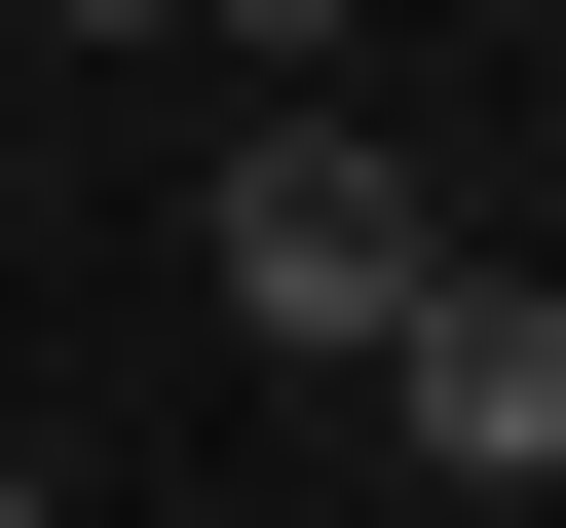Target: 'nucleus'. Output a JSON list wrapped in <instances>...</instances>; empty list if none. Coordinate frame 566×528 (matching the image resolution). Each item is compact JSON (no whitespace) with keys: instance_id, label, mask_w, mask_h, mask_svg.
Returning a JSON list of instances; mask_svg holds the SVG:
<instances>
[{"instance_id":"nucleus-1","label":"nucleus","mask_w":566,"mask_h":528,"mask_svg":"<svg viewBox=\"0 0 566 528\" xmlns=\"http://www.w3.org/2000/svg\"><path fill=\"white\" fill-rule=\"evenodd\" d=\"M189 264H227V340H303V378H378L453 226H416V151H378V114H264V151L189 189Z\"/></svg>"},{"instance_id":"nucleus-2","label":"nucleus","mask_w":566,"mask_h":528,"mask_svg":"<svg viewBox=\"0 0 566 528\" xmlns=\"http://www.w3.org/2000/svg\"><path fill=\"white\" fill-rule=\"evenodd\" d=\"M378 415H416L453 490H566V264H416V340H378Z\"/></svg>"},{"instance_id":"nucleus-3","label":"nucleus","mask_w":566,"mask_h":528,"mask_svg":"<svg viewBox=\"0 0 566 528\" xmlns=\"http://www.w3.org/2000/svg\"><path fill=\"white\" fill-rule=\"evenodd\" d=\"M39 39H151V0H39Z\"/></svg>"}]
</instances>
